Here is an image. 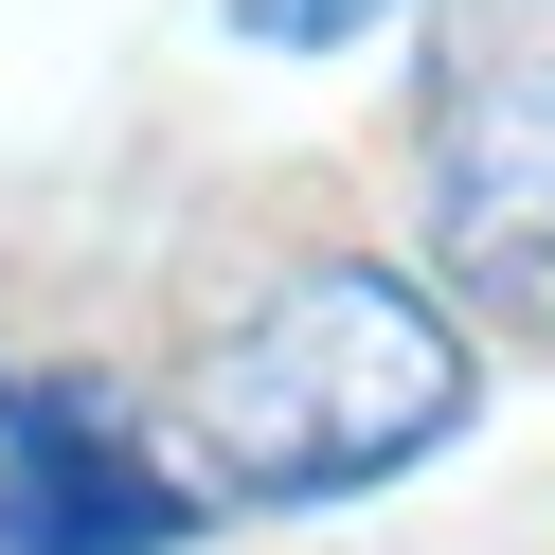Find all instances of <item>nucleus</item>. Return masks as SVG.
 Segmentation results:
<instances>
[{"label":"nucleus","mask_w":555,"mask_h":555,"mask_svg":"<svg viewBox=\"0 0 555 555\" xmlns=\"http://www.w3.org/2000/svg\"><path fill=\"white\" fill-rule=\"evenodd\" d=\"M483 412V359L412 269L323 251L180 376V430H197V502H359V483L430 466L448 430Z\"/></svg>","instance_id":"1"},{"label":"nucleus","mask_w":555,"mask_h":555,"mask_svg":"<svg viewBox=\"0 0 555 555\" xmlns=\"http://www.w3.org/2000/svg\"><path fill=\"white\" fill-rule=\"evenodd\" d=\"M216 18H233L251 54H359L376 18H395V0H216Z\"/></svg>","instance_id":"4"},{"label":"nucleus","mask_w":555,"mask_h":555,"mask_svg":"<svg viewBox=\"0 0 555 555\" xmlns=\"http://www.w3.org/2000/svg\"><path fill=\"white\" fill-rule=\"evenodd\" d=\"M0 395H18V376H0Z\"/></svg>","instance_id":"5"},{"label":"nucleus","mask_w":555,"mask_h":555,"mask_svg":"<svg viewBox=\"0 0 555 555\" xmlns=\"http://www.w3.org/2000/svg\"><path fill=\"white\" fill-rule=\"evenodd\" d=\"M197 466H162V448H126L90 395H0V555H180L197 538Z\"/></svg>","instance_id":"3"},{"label":"nucleus","mask_w":555,"mask_h":555,"mask_svg":"<svg viewBox=\"0 0 555 555\" xmlns=\"http://www.w3.org/2000/svg\"><path fill=\"white\" fill-rule=\"evenodd\" d=\"M412 216H430V269H448L430 305L555 340V18H483L430 73V180H412Z\"/></svg>","instance_id":"2"}]
</instances>
